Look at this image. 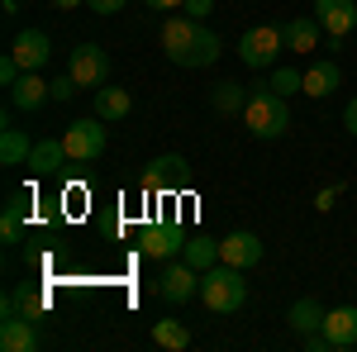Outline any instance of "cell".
Returning a JSON list of instances; mask_svg holds the SVG:
<instances>
[{
	"label": "cell",
	"instance_id": "obj_1",
	"mask_svg": "<svg viewBox=\"0 0 357 352\" xmlns=\"http://www.w3.org/2000/svg\"><path fill=\"white\" fill-rule=\"evenodd\" d=\"M162 53L176 62V67H210L220 57V33L205 29V20H191V15H176L162 24Z\"/></svg>",
	"mask_w": 357,
	"mask_h": 352
},
{
	"label": "cell",
	"instance_id": "obj_2",
	"mask_svg": "<svg viewBox=\"0 0 357 352\" xmlns=\"http://www.w3.org/2000/svg\"><path fill=\"white\" fill-rule=\"evenodd\" d=\"M200 300H205V309H215V314H234V309H243V300H248L243 267H229V262L205 267V271H200Z\"/></svg>",
	"mask_w": 357,
	"mask_h": 352
},
{
	"label": "cell",
	"instance_id": "obj_3",
	"mask_svg": "<svg viewBox=\"0 0 357 352\" xmlns=\"http://www.w3.org/2000/svg\"><path fill=\"white\" fill-rule=\"evenodd\" d=\"M243 119H248V129H252V138H281L291 129V105L272 86H252V95H248V105H243Z\"/></svg>",
	"mask_w": 357,
	"mask_h": 352
},
{
	"label": "cell",
	"instance_id": "obj_4",
	"mask_svg": "<svg viewBox=\"0 0 357 352\" xmlns=\"http://www.w3.org/2000/svg\"><path fill=\"white\" fill-rule=\"evenodd\" d=\"M105 143H110V129H105V119H100V114L67 124V134H62L67 162H100V158H105Z\"/></svg>",
	"mask_w": 357,
	"mask_h": 352
},
{
	"label": "cell",
	"instance_id": "obj_5",
	"mask_svg": "<svg viewBox=\"0 0 357 352\" xmlns=\"http://www.w3.org/2000/svg\"><path fill=\"white\" fill-rule=\"evenodd\" d=\"M281 53H286V33H281V24H252L243 38H238V57H243L252 72H272Z\"/></svg>",
	"mask_w": 357,
	"mask_h": 352
},
{
	"label": "cell",
	"instance_id": "obj_6",
	"mask_svg": "<svg viewBox=\"0 0 357 352\" xmlns=\"http://www.w3.org/2000/svg\"><path fill=\"white\" fill-rule=\"evenodd\" d=\"M67 77L82 86V91H100V86L110 82V53H105L100 43L72 48V53H67Z\"/></svg>",
	"mask_w": 357,
	"mask_h": 352
},
{
	"label": "cell",
	"instance_id": "obj_7",
	"mask_svg": "<svg viewBox=\"0 0 357 352\" xmlns=\"http://www.w3.org/2000/svg\"><path fill=\"white\" fill-rule=\"evenodd\" d=\"M158 296H162L167 305H186L191 296H200V271H195L186 257H172L162 267V276H158Z\"/></svg>",
	"mask_w": 357,
	"mask_h": 352
},
{
	"label": "cell",
	"instance_id": "obj_8",
	"mask_svg": "<svg viewBox=\"0 0 357 352\" xmlns=\"http://www.w3.org/2000/svg\"><path fill=\"white\" fill-rule=\"evenodd\" d=\"M314 20L338 43V38H348L357 29V0H314Z\"/></svg>",
	"mask_w": 357,
	"mask_h": 352
},
{
	"label": "cell",
	"instance_id": "obj_9",
	"mask_svg": "<svg viewBox=\"0 0 357 352\" xmlns=\"http://www.w3.org/2000/svg\"><path fill=\"white\" fill-rule=\"evenodd\" d=\"M262 252H267L262 238L248 234V229H234V234H224V238H220V262H229V267H257Z\"/></svg>",
	"mask_w": 357,
	"mask_h": 352
},
{
	"label": "cell",
	"instance_id": "obj_10",
	"mask_svg": "<svg viewBox=\"0 0 357 352\" xmlns=\"http://www.w3.org/2000/svg\"><path fill=\"white\" fill-rule=\"evenodd\" d=\"M10 53H15V62H20L24 72H43V67H48V57H53V43H48V33H43V29H20Z\"/></svg>",
	"mask_w": 357,
	"mask_h": 352
},
{
	"label": "cell",
	"instance_id": "obj_11",
	"mask_svg": "<svg viewBox=\"0 0 357 352\" xmlns=\"http://www.w3.org/2000/svg\"><path fill=\"white\" fill-rule=\"evenodd\" d=\"M48 100H53V82H43L38 72H24L20 82L10 86V105L15 109H29L33 114V109H43Z\"/></svg>",
	"mask_w": 357,
	"mask_h": 352
},
{
	"label": "cell",
	"instance_id": "obj_12",
	"mask_svg": "<svg viewBox=\"0 0 357 352\" xmlns=\"http://www.w3.org/2000/svg\"><path fill=\"white\" fill-rule=\"evenodd\" d=\"M143 252L172 262V257H181V252H186V234H181V229H172V224H148V229H143Z\"/></svg>",
	"mask_w": 357,
	"mask_h": 352
},
{
	"label": "cell",
	"instance_id": "obj_13",
	"mask_svg": "<svg viewBox=\"0 0 357 352\" xmlns=\"http://www.w3.org/2000/svg\"><path fill=\"white\" fill-rule=\"evenodd\" d=\"M186 181V158H176V153H162V158H153L148 171H143V186L148 190H172Z\"/></svg>",
	"mask_w": 357,
	"mask_h": 352
},
{
	"label": "cell",
	"instance_id": "obj_14",
	"mask_svg": "<svg viewBox=\"0 0 357 352\" xmlns=\"http://www.w3.org/2000/svg\"><path fill=\"white\" fill-rule=\"evenodd\" d=\"M33 348H38L33 319H24V314H5V319H0V352H33Z\"/></svg>",
	"mask_w": 357,
	"mask_h": 352
},
{
	"label": "cell",
	"instance_id": "obj_15",
	"mask_svg": "<svg viewBox=\"0 0 357 352\" xmlns=\"http://www.w3.org/2000/svg\"><path fill=\"white\" fill-rule=\"evenodd\" d=\"M338 86H343V72H338V62L319 57V62H310V67H305V95H310V100H324V95H333Z\"/></svg>",
	"mask_w": 357,
	"mask_h": 352
},
{
	"label": "cell",
	"instance_id": "obj_16",
	"mask_svg": "<svg viewBox=\"0 0 357 352\" xmlns=\"http://www.w3.org/2000/svg\"><path fill=\"white\" fill-rule=\"evenodd\" d=\"M324 338L333 348H357V305H338L324 314Z\"/></svg>",
	"mask_w": 357,
	"mask_h": 352
},
{
	"label": "cell",
	"instance_id": "obj_17",
	"mask_svg": "<svg viewBox=\"0 0 357 352\" xmlns=\"http://www.w3.org/2000/svg\"><path fill=\"white\" fill-rule=\"evenodd\" d=\"M281 33H286V53H314L319 48V20H310V15H296L291 24H281Z\"/></svg>",
	"mask_w": 357,
	"mask_h": 352
},
{
	"label": "cell",
	"instance_id": "obj_18",
	"mask_svg": "<svg viewBox=\"0 0 357 352\" xmlns=\"http://www.w3.org/2000/svg\"><path fill=\"white\" fill-rule=\"evenodd\" d=\"M29 171L33 176H53L57 167H67V148H62V138H43V143H33V153H29Z\"/></svg>",
	"mask_w": 357,
	"mask_h": 352
},
{
	"label": "cell",
	"instance_id": "obj_19",
	"mask_svg": "<svg viewBox=\"0 0 357 352\" xmlns=\"http://www.w3.org/2000/svg\"><path fill=\"white\" fill-rule=\"evenodd\" d=\"M129 109H134V95L124 91V86H100L96 91V114L105 119V124H114V119H129Z\"/></svg>",
	"mask_w": 357,
	"mask_h": 352
},
{
	"label": "cell",
	"instance_id": "obj_20",
	"mask_svg": "<svg viewBox=\"0 0 357 352\" xmlns=\"http://www.w3.org/2000/svg\"><path fill=\"white\" fill-rule=\"evenodd\" d=\"M324 314H329V309H324L319 300L305 296V300H296V305H291V314H286V319H291V328L305 338V333H319V328H324Z\"/></svg>",
	"mask_w": 357,
	"mask_h": 352
},
{
	"label": "cell",
	"instance_id": "obj_21",
	"mask_svg": "<svg viewBox=\"0 0 357 352\" xmlns=\"http://www.w3.org/2000/svg\"><path fill=\"white\" fill-rule=\"evenodd\" d=\"M29 153H33V143H29L20 129H10V119H5V129H0V167L29 162Z\"/></svg>",
	"mask_w": 357,
	"mask_h": 352
},
{
	"label": "cell",
	"instance_id": "obj_22",
	"mask_svg": "<svg viewBox=\"0 0 357 352\" xmlns=\"http://www.w3.org/2000/svg\"><path fill=\"white\" fill-rule=\"evenodd\" d=\"M24 215H29V195L20 190V195L5 200V215H0V238H5V243H20V224H24Z\"/></svg>",
	"mask_w": 357,
	"mask_h": 352
},
{
	"label": "cell",
	"instance_id": "obj_23",
	"mask_svg": "<svg viewBox=\"0 0 357 352\" xmlns=\"http://www.w3.org/2000/svg\"><path fill=\"white\" fill-rule=\"evenodd\" d=\"M153 343H158V348L181 352L186 343H191V328L181 324V319H158V324H153Z\"/></svg>",
	"mask_w": 357,
	"mask_h": 352
},
{
	"label": "cell",
	"instance_id": "obj_24",
	"mask_svg": "<svg viewBox=\"0 0 357 352\" xmlns=\"http://www.w3.org/2000/svg\"><path fill=\"white\" fill-rule=\"evenodd\" d=\"M248 95H252V91H243L238 82H220L215 91H210V105L220 109V114H234V109L248 105Z\"/></svg>",
	"mask_w": 357,
	"mask_h": 352
},
{
	"label": "cell",
	"instance_id": "obj_25",
	"mask_svg": "<svg viewBox=\"0 0 357 352\" xmlns=\"http://www.w3.org/2000/svg\"><path fill=\"white\" fill-rule=\"evenodd\" d=\"M181 257H186L195 271L215 267V262H220V238H186V252H181Z\"/></svg>",
	"mask_w": 357,
	"mask_h": 352
},
{
	"label": "cell",
	"instance_id": "obj_26",
	"mask_svg": "<svg viewBox=\"0 0 357 352\" xmlns=\"http://www.w3.org/2000/svg\"><path fill=\"white\" fill-rule=\"evenodd\" d=\"M272 91H281V95H296V91H305V72H296V67H272Z\"/></svg>",
	"mask_w": 357,
	"mask_h": 352
},
{
	"label": "cell",
	"instance_id": "obj_27",
	"mask_svg": "<svg viewBox=\"0 0 357 352\" xmlns=\"http://www.w3.org/2000/svg\"><path fill=\"white\" fill-rule=\"evenodd\" d=\"M77 91H82V86H77V82H72V77H67V72H62V77H57V82H53V100H57V105H67V100H72Z\"/></svg>",
	"mask_w": 357,
	"mask_h": 352
},
{
	"label": "cell",
	"instance_id": "obj_28",
	"mask_svg": "<svg viewBox=\"0 0 357 352\" xmlns=\"http://www.w3.org/2000/svg\"><path fill=\"white\" fill-rule=\"evenodd\" d=\"M86 5H91L96 15H119V10H124L129 0H86Z\"/></svg>",
	"mask_w": 357,
	"mask_h": 352
},
{
	"label": "cell",
	"instance_id": "obj_29",
	"mask_svg": "<svg viewBox=\"0 0 357 352\" xmlns=\"http://www.w3.org/2000/svg\"><path fill=\"white\" fill-rule=\"evenodd\" d=\"M210 5H215V0H186V5H181V15H191V20H205V15H210Z\"/></svg>",
	"mask_w": 357,
	"mask_h": 352
},
{
	"label": "cell",
	"instance_id": "obj_30",
	"mask_svg": "<svg viewBox=\"0 0 357 352\" xmlns=\"http://www.w3.org/2000/svg\"><path fill=\"white\" fill-rule=\"evenodd\" d=\"M343 129H348V134L357 138V95L348 100V105H343Z\"/></svg>",
	"mask_w": 357,
	"mask_h": 352
},
{
	"label": "cell",
	"instance_id": "obj_31",
	"mask_svg": "<svg viewBox=\"0 0 357 352\" xmlns=\"http://www.w3.org/2000/svg\"><path fill=\"white\" fill-rule=\"evenodd\" d=\"M333 195H338V186H333V190H319V195H314V210H333Z\"/></svg>",
	"mask_w": 357,
	"mask_h": 352
},
{
	"label": "cell",
	"instance_id": "obj_32",
	"mask_svg": "<svg viewBox=\"0 0 357 352\" xmlns=\"http://www.w3.org/2000/svg\"><path fill=\"white\" fill-rule=\"evenodd\" d=\"M143 5H148V10H181L186 0H143Z\"/></svg>",
	"mask_w": 357,
	"mask_h": 352
},
{
	"label": "cell",
	"instance_id": "obj_33",
	"mask_svg": "<svg viewBox=\"0 0 357 352\" xmlns=\"http://www.w3.org/2000/svg\"><path fill=\"white\" fill-rule=\"evenodd\" d=\"M57 10H77V5H82V0H53Z\"/></svg>",
	"mask_w": 357,
	"mask_h": 352
}]
</instances>
